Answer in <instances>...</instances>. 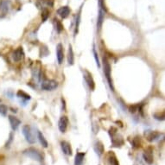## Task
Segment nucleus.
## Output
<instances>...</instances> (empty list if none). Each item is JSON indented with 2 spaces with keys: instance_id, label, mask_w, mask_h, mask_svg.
<instances>
[{
  "instance_id": "30",
  "label": "nucleus",
  "mask_w": 165,
  "mask_h": 165,
  "mask_svg": "<svg viewBox=\"0 0 165 165\" xmlns=\"http://www.w3.org/2000/svg\"><path fill=\"white\" fill-rule=\"evenodd\" d=\"M138 109V105H133V106H130V108H129V110L131 112H132V113H134L135 112L137 111Z\"/></svg>"
},
{
  "instance_id": "14",
  "label": "nucleus",
  "mask_w": 165,
  "mask_h": 165,
  "mask_svg": "<svg viewBox=\"0 0 165 165\" xmlns=\"http://www.w3.org/2000/svg\"><path fill=\"white\" fill-rule=\"evenodd\" d=\"M70 9L68 6H62L57 10V14L61 17V18H67L70 14Z\"/></svg>"
},
{
  "instance_id": "18",
  "label": "nucleus",
  "mask_w": 165,
  "mask_h": 165,
  "mask_svg": "<svg viewBox=\"0 0 165 165\" xmlns=\"http://www.w3.org/2000/svg\"><path fill=\"white\" fill-rule=\"evenodd\" d=\"M67 62L69 65H73L74 63V55H73V50L71 45L68 47V54H67Z\"/></svg>"
},
{
  "instance_id": "23",
  "label": "nucleus",
  "mask_w": 165,
  "mask_h": 165,
  "mask_svg": "<svg viewBox=\"0 0 165 165\" xmlns=\"http://www.w3.org/2000/svg\"><path fill=\"white\" fill-rule=\"evenodd\" d=\"M154 118L157 120L163 121L165 119V112H156L154 114Z\"/></svg>"
},
{
  "instance_id": "12",
  "label": "nucleus",
  "mask_w": 165,
  "mask_h": 165,
  "mask_svg": "<svg viewBox=\"0 0 165 165\" xmlns=\"http://www.w3.org/2000/svg\"><path fill=\"white\" fill-rule=\"evenodd\" d=\"M13 60L15 61H22L24 58V51L22 47H18V49L14 51L12 55Z\"/></svg>"
},
{
  "instance_id": "6",
  "label": "nucleus",
  "mask_w": 165,
  "mask_h": 165,
  "mask_svg": "<svg viewBox=\"0 0 165 165\" xmlns=\"http://www.w3.org/2000/svg\"><path fill=\"white\" fill-rule=\"evenodd\" d=\"M11 7L10 0H1L0 1V18H4L7 16Z\"/></svg>"
},
{
  "instance_id": "4",
  "label": "nucleus",
  "mask_w": 165,
  "mask_h": 165,
  "mask_svg": "<svg viewBox=\"0 0 165 165\" xmlns=\"http://www.w3.org/2000/svg\"><path fill=\"white\" fill-rule=\"evenodd\" d=\"M99 11L97 27H98L99 31H100L102 24H103V21H104L105 15V12H106V8H105L104 0H99Z\"/></svg>"
},
{
  "instance_id": "5",
  "label": "nucleus",
  "mask_w": 165,
  "mask_h": 165,
  "mask_svg": "<svg viewBox=\"0 0 165 165\" xmlns=\"http://www.w3.org/2000/svg\"><path fill=\"white\" fill-rule=\"evenodd\" d=\"M23 134L24 135L25 138L27 142H29L30 144H35L36 138L33 135V131L31 130V127L28 125H25L23 126Z\"/></svg>"
},
{
  "instance_id": "15",
  "label": "nucleus",
  "mask_w": 165,
  "mask_h": 165,
  "mask_svg": "<svg viewBox=\"0 0 165 165\" xmlns=\"http://www.w3.org/2000/svg\"><path fill=\"white\" fill-rule=\"evenodd\" d=\"M161 136L160 132L157 131H148L147 132H145V137H146L147 140L150 141V142H153V141L158 139V138Z\"/></svg>"
},
{
  "instance_id": "24",
  "label": "nucleus",
  "mask_w": 165,
  "mask_h": 165,
  "mask_svg": "<svg viewBox=\"0 0 165 165\" xmlns=\"http://www.w3.org/2000/svg\"><path fill=\"white\" fill-rule=\"evenodd\" d=\"M55 23L56 24V31L58 33H61V31H63V24L61 23V21H59L58 19H55Z\"/></svg>"
},
{
  "instance_id": "29",
  "label": "nucleus",
  "mask_w": 165,
  "mask_h": 165,
  "mask_svg": "<svg viewBox=\"0 0 165 165\" xmlns=\"http://www.w3.org/2000/svg\"><path fill=\"white\" fill-rule=\"evenodd\" d=\"M79 18H80V13L78 14V18L76 20V25H75V30H74V34L76 35L78 33V29H79Z\"/></svg>"
},
{
  "instance_id": "28",
  "label": "nucleus",
  "mask_w": 165,
  "mask_h": 165,
  "mask_svg": "<svg viewBox=\"0 0 165 165\" xmlns=\"http://www.w3.org/2000/svg\"><path fill=\"white\" fill-rule=\"evenodd\" d=\"M92 53H93V55H94V58H95V61H96V63H97V65H98V67H100V63H99V57H98V54H97V52H96V50H95V48L93 47V49H92Z\"/></svg>"
},
{
  "instance_id": "22",
  "label": "nucleus",
  "mask_w": 165,
  "mask_h": 165,
  "mask_svg": "<svg viewBox=\"0 0 165 165\" xmlns=\"http://www.w3.org/2000/svg\"><path fill=\"white\" fill-rule=\"evenodd\" d=\"M17 95H18V98L24 99L26 100H30V99H31V96H30L28 93H26V92H24V91H22V90H19L18 92V93H17Z\"/></svg>"
},
{
  "instance_id": "3",
  "label": "nucleus",
  "mask_w": 165,
  "mask_h": 165,
  "mask_svg": "<svg viewBox=\"0 0 165 165\" xmlns=\"http://www.w3.org/2000/svg\"><path fill=\"white\" fill-rule=\"evenodd\" d=\"M24 154L25 156H27L28 157H31V158L38 161V162H42L43 160L42 153L35 148H29V149L25 150L24 151Z\"/></svg>"
},
{
  "instance_id": "21",
  "label": "nucleus",
  "mask_w": 165,
  "mask_h": 165,
  "mask_svg": "<svg viewBox=\"0 0 165 165\" xmlns=\"http://www.w3.org/2000/svg\"><path fill=\"white\" fill-rule=\"evenodd\" d=\"M108 161H109L110 165H119V163H118V159H117V157H115V155L112 154V153H111L110 154V156H109V157H108Z\"/></svg>"
},
{
  "instance_id": "31",
  "label": "nucleus",
  "mask_w": 165,
  "mask_h": 165,
  "mask_svg": "<svg viewBox=\"0 0 165 165\" xmlns=\"http://www.w3.org/2000/svg\"><path fill=\"white\" fill-rule=\"evenodd\" d=\"M1 101H2V100H1V99H0V103H1Z\"/></svg>"
},
{
  "instance_id": "27",
  "label": "nucleus",
  "mask_w": 165,
  "mask_h": 165,
  "mask_svg": "<svg viewBox=\"0 0 165 165\" xmlns=\"http://www.w3.org/2000/svg\"><path fill=\"white\" fill-rule=\"evenodd\" d=\"M49 11L47 9H44L42 12V19H43V22H45L47 19L49 18Z\"/></svg>"
},
{
  "instance_id": "19",
  "label": "nucleus",
  "mask_w": 165,
  "mask_h": 165,
  "mask_svg": "<svg viewBox=\"0 0 165 165\" xmlns=\"http://www.w3.org/2000/svg\"><path fill=\"white\" fill-rule=\"evenodd\" d=\"M37 135H38V139H39V141H40L41 144H42L44 148H48V146H49V144H48L47 140L45 139V138H44V136L43 135V133H42V132H40V131H38Z\"/></svg>"
},
{
  "instance_id": "13",
  "label": "nucleus",
  "mask_w": 165,
  "mask_h": 165,
  "mask_svg": "<svg viewBox=\"0 0 165 165\" xmlns=\"http://www.w3.org/2000/svg\"><path fill=\"white\" fill-rule=\"evenodd\" d=\"M61 147L63 153L67 156H71L73 154V150L69 143H67L66 141H62L61 142Z\"/></svg>"
},
{
  "instance_id": "17",
  "label": "nucleus",
  "mask_w": 165,
  "mask_h": 165,
  "mask_svg": "<svg viewBox=\"0 0 165 165\" xmlns=\"http://www.w3.org/2000/svg\"><path fill=\"white\" fill-rule=\"evenodd\" d=\"M86 153L84 152H78L75 155L74 157V165H82L83 164V161L85 158Z\"/></svg>"
},
{
  "instance_id": "10",
  "label": "nucleus",
  "mask_w": 165,
  "mask_h": 165,
  "mask_svg": "<svg viewBox=\"0 0 165 165\" xmlns=\"http://www.w3.org/2000/svg\"><path fill=\"white\" fill-rule=\"evenodd\" d=\"M67 125H68V118L66 116L61 117V118L59 119L58 122V128L60 130V131L64 133L66 132L67 129Z\"/></svg>"
},
{
  "instance_id": "16",
  "label": "nucleus",
  "mask_w": 165,
  "mask_h": 165,
  "mask_svg": "<svg viewBox=\"0 0 165 165\" xmlns=\"http://www.w3.org/2000/svg\"><path fill=\"white\" fill-rule=\"evenodd\" d=\"M9 118V121H10V124H11V126L12 128L13 131H16L17 129L18 128V126L21 125V121L19 120L18 118L12 116V115H10L8 117Z\"/></svg>"
},
{
  "instance_id": "20",
  "label": "nucleus",
  "mask_w": 165,
  "mask_h": 165,
  "mask_svg": "<svg viewBox=\"0 0 165 165\" xmlns=\"http://www.w3.org/2000/svg\"><path fill=\"white\" fill-rule=\"evenodd\" d=\"M94 149H95V151H96V153L99 154V156H101V155H102V153L104 152L103 144H102L100 142H98V143H96V144H95V147H94Z\"/></svg>"
},
{
  "instance_id": "2",
  "label": "nucleus",
  "mask_w": 165,
  "mask_h": 165,
  "mask_svg": "<svg viewBox=\"0 0 165 165\" xmlns=\"http://www.w3.org/2000/svg\"><path fill=\"white\" fill-rule=\"evenodd\" d=\"M109 133L111 135V138H112V146L114 147H120L122 146L123 144H124V140H123V138L120 135L117 134V129L115 128H111L109 131Z\"/></svg>"
},
{
  "instance_id": "9",
  "label": "nucleus",
  "mask_w": 165,
  "mask_h": 165,
  "mask_svg": "<svg viewBox=\"0 0 165 165\" xmlns=\"http://www.w3.org/2000/svg\"><path fill=\"white\" fill-rule=\"evenodd\" d=\"M143 157L148 164H152L154 157H153V150L151 147H149L144 150V152L143 154Z\"/></svg>"
},
{
  "instance_id": "1",
  "label": "nucleus",
  "mask_w": 165,
  "mask_h": 165,
  "mask_svg": "<svg viewBox=\"0 0 165 165\" xmlns=\"http://www.w3.org/2000/svg\"><path fill=\"white\" fill-rule=\"evenodd\" d=\"M103 66H104V73L105 75V78L107 79V82L109 84V86L112 89V91L114 92V87H113L112 79V76H111V65L108 60L105 57L103 58Z\"/></svg>"
},
{
  "instance_id": "25",
  "label": "nucleus",
  "mask_w": 165,
  "mask_h": 165,
  "mask_svg": "<svg viewBox=\"0 0 165 165\" xmlns=\"http://www.w3.org/2000/svg\"><path fill=\"white\" fill-rule=\"evenodd\" d=\"M132 145L134 148H139L141 146L140 137H135L132 141Z\"/></svg>"
},
{
  "instance_id": "8",
  "label": "nucleus",
  "mask_w": 165,
  "mask_h": 165,
  "mask_svg": "<svg viewBox=\"0 0 165 165\" xmlns=\"http://www.w3.org/2000/svg\"><path fill=\"white\" fill-rule=\"evenodd\" d=\"M83 77H84V79H85V81H86V83L87 84L88 87L90 88V90L93 91L94 88H95V82H94L93 78L92 77V74L86 70L84 74H83Z\"/></svg>"
},
{
  "instance_id": "26",
  "label": "nucleus",
  "mask_w": 165,
  "mask_h": 165,
  "mask_svg": "<svg viewBox=\"0 0 165 165\" xmlns=\"http://www.w3.org/2000/svg\"><path fill=\"white\" fill-rule=\"evenodd\" d=\"M7 112H8V107L5 105L0 104V114L1 115H6Z\"/></svg>"
},
{
  "instance_id": "11",
  "label": "nucleus",
  "mask_w": 165,
  "mask_h": 165,
  "mask_svg": "<svg viewBox=\"0 0 165 165\" xmlns=\"http://www.w3.org/2000/svg\"><path fill=\"white\" fill-rule=\"evenodd\" d=\"M56 58L59 64H61L64 60V49L61 43H58L56 46Z\"/></svg>"
},
{
  "instance_id": "7",
  "label": "nucleus",
  "mask_w": 165,
  "mask_h": 165,
  "mask_svg": "<svg viewBox=\"0 0 165 165\" xmlns=\"http://www.w3.org/2000/svg\"><path fill=\"white\" fill-rule=\"evenodd\" d=\"M58 86V82L55 79H46L42 83V88L45 91H53Z\"/></svg>"
}]
</instances>
